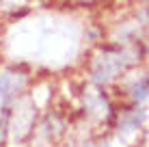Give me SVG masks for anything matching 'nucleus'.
I'll use <instances>...</instances> for the list:
<instances>
[{"label": "nucleus", "instance_id": "1", "mask_svg": "<svg viewBox=\"0 0 149 147\" xmlns=\"http://www.w3.org/2000/svg\"><path fill=\"white\" fill-rule=\"evenodd\" d=\"M123 56H125V52H106L104 56H100L93 67V80L95 82H108L119 69H123L130 63V59Z\"/></svg>", "mask_w": 149, "mask_h": 147}, {"label": "nucleus", "instance_id": "2", "mask_svg": "<svg viewBox=\"0 0 149 147\" xmlns=\"http://www.w3.org/2000/svg\"><path fill=\"white\" fill-rule=\"evenodd\" d=\"M22 87H24V76H19V74H4L0 78V93H4V95L17 93Z\"/></svg>", "mask_w": 149, "mask_h": 147}, {"label": "nucleus", "instance_id": "3", "mask_svg": "<svg viewBox=\"0 0 149 147\" xmlns=\"http://www.w3.org/2000/svg\"><path fill=\"white\" fill-rule=\"evenodd\" d=\"M132 95H134L136 100H145V98H149V78L141 80V82H136L134 87H132Z\"/></svg>", "mask_w": 149, "mask_h": 147}]
</instances>
